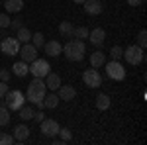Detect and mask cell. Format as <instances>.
I'll return each instance as SVG.
<instances>
[{"instance_id":"6da1fadb","label":"cell","mask_w":147,"mask_h":145,"mask_svg":"<svg viewBox=\"0 0 147 145\" xmlns=\"http://www.w3.org/2000/svg\"><path fill=\"white\" fill-rule=\"evenodd\" d=\"M45 94H47V86H45V80H43V78L35 77L34 80L28 84L26 96H28V100L32 102V104H37L39 108H43V98H45Z\"/></svg>"},{"instance_id":"7a4b0ae2","label":"cell","mask_w":147,"mask_h":145,"mask_svg":"<svg viewBox=\"0 0 147 145\" xmlns=\"http://www.w3.org/2000/svg\"><path fill=\"white\" fill-rule=\"evenodd\" d=\"M63 53L69 61H82L84 59V53H86V47H84V41L82 39H73L69 41L65 47H63Z\"/></svg>"},{"instance_id":"3957f363","label":"cell","mask_w":147,"mask_h":145,"mask_svg":"<svg viewBox=\"0 0 147 145\" xmlns=\"http://www.w3.org/2000/svg\"><path fill=\"white\" fill-rule=\"evenodd\" d=\"M24 104H26V96H24L20 90H8V92L4 94V106H6L10 112L12 110L18 112Z\"/></svg>"},{"instance_id":"277c9868","label":"cell","mask_w":147,"mask_h":145,"mask_svg":"<svg viewBox=\"0 0 147 145\" xmlns=\"http://www.w3.org/2000/svg\"><path fill=\"white\" fill-rule=\"evenodd\" d=\"M104 67H106V75L108 78H112V80H124L125 78V67L120 63V61H110V63H104Z\"/></svg>"},{"instance_id":"5b68a950","label":"cell","mask_w":147,"mask_h":145,"mask_svg":"<svg viewBox=\"0 0 147 145\" xmlns=\"http://www.w3.org/2000/svg\"><path fill=\"white\" fill-rule=\"evenodd\" d=\"M129 63V65H141L143 63V49L139 45H129L127 49H124V55H122Z\"/></svg>"},{"instance_id":"8992f818","label":"cell","mask_w":147,"mask_h":145,"mask_svg":"<svg viewBox=\"0 0 147 145\" xmlns=\"http://www.w3.org/2000/svg\"><path fill=\"white\" fill-rule=\"evenodd\" d=\"M49 71H51V67H49V63H47L45 59H34V61H32L30 73H32L34 77H37V78H45Z\"/></svg>"},{"instance_id":"52a82bcc","label":"cell","mask_w":147,"mask_h":145,"mask_svg":"<svg viewBox=\"0 0 147 145\" xmlns=\"http://www.w3.org/2000/svg\"><path fill=\"white\" fill-rule=\"evenodd\" d=\"M82 80H84L86 86H90V88H98V86L102 84V75L92 67V69H86V71L82 73Z\"/></svg>"},{"instance_id":"ba28073f","label":"cell","mask_w":147,"mask_h":145,"mask_svg":"<svg viewBox=\"0 0 147 145\" xmlns=\"http://www.w3.org/2000/svg\"><path fill=\"white\" fill-rule=\"evenodd\" d=\"M0 51L4 53V55H18V51H20V41H18V37H4L2 39V43H0Z\"/></svg>"},{"instance_id":"9c48e42d","label":"cell","mask_w":147,"mask_h":145,"mask_svg":"<svg viewBox=\"0 0 147 145\" xmlns=\"http://www.w3.org/2000/svg\"><path fill=\"white\" fill-rule=\"evenodd\" d=\"M39 125H41V134L45 135V137H53V135L59 134V123L55 122V120H51V118H43L41 122H39Z\"/></svg>"},{"instance_id":"30bf717a","label":"cell","mask_w":147,"mask_h":145,"mask_svg":"<svg viewBox=\"0 0 147 145\" xmlns=\"http://www.w3.org/2000/svg\"><path fill=\"white\" fill-rule=\"evenodd\" d=\"M18 55L22 57V61H26V63H32L34 59H37V49H35L32 43H24V45H20Z\"/></svg>"},{"instance_id":"8fae6325","label":"cell","mask_w":147,"mask_h":145,"mask_svg":"<svg viewBox=\"0 0 147 145\" xmlns=\"http://www.w3.org/2000/svg\"><path fill=\"white\" fill-rule=\"evenodd\" d=\"M43 49H45L47 57H59L63 53V45L59 43L57 39H51V41H45L43 43Z\"/></svg>"},{"instance_id":"7c38bea8","label":"cell","mask_w":147,"mask_h":145,"mask_svg":"<svg viewBox=\"0 0 147 145\" xmlns=\"http://www.w3.org/2000/svg\"><path fill=\"white\" fill-rule=\"evenodd\" d=\"M104 39H106V32L102 30V28H94L92 32H88V41L92 45H96V47H100L104 43Z\"/></svg>"},{"instance_id":"4fadbf2b","label":"cell","mask_w":147,"mask_h":145,"mask_svg":"<svg viewBox=\"0 0 147 145\" xmlns=\"http://www.w3.org/2000/svg\"><path fill=\"white\" fill-rule=\"evenodd\" d=\"M84 12L90 14V16H98L102 12V2L100 0H84Z\"/></svg>"},{"instance_id":"5bb4252c","label":"cell","mask_w":147,"mask_h":145,"mask_svg":"<svg viewBox=\"0 0 147 145\" xmlns=\"http://www.w3.org/2000/svg\"><path fill=\"white\" fill-rule=\"evenodd\" d=\"M28 137H30V127H28L26 123H20V125H16V127H14V141L24 143Z\"/></svg>"},{"instance_id":"9a60e30c","label":"cell","mask_w":147,"mask_h":145,"mask_svg":"<svg viewBox=\"0 0 147 145\" xmlns=\"http://www.w3.org/2000/svg\"><path fill=\"white\" fill-rule=\"evenodd\" d=\"M57 90H59V94H57V96H59V100L71 102V100H75V96H77V90L73 88V86H63V84H61Z\"/></svg>"},{"instance_id":"2e32d148","label":"cell","mask_w":147,"mask_h":145,"mask_svg":"<svg viewBox=\"0 0 147 145\" xmlns=\"http://www.w3.org/2000/svg\"><path fill=\"white\" fill-rule=\"evenodd\" d=\"M2 4H4V8H6L8 14H18L24 8V0H4Z\"/></svg>"},{"instance_id":"e0dca14e","label":"cell","mask_w":147,"mask_h":145,"mask_svg":"<svg viewBox=\"0 0 147 145\" xmlns=\"http://www.w3.org/2000/svg\"><path fill=\"white\" fill-rule=\"evenodd\" d=\"M45 86L49 90H57L59 86H61V77L57 75V73H47V77H45Z\"/></svg>"},{"instance_id":"ac0fdd59","label":"cell","mask_w":147,"mask_h":145,"mask_svg":"<svg viewBox=\"0 0 147 145\" xmlns=\"http://www.w3.org/2000/svg\"><path fill=\"white\" fill-rule=\"evenodd\" d=\"M104 63H106V53L104 51H94L90 55V67L100 69V67H104Z\"/></svg>"},{"instance_id":"d6986e66","label":"cell","mask_w":147,"mask_h":145,"mask_svg":"<svg viewBox=\"0 0 147 145\" xmlns=\"http://www.w3.org/2000/svg\"><path fill=\"white\" fill-rule=\"evenodd\" d=\"M12 73H14L16 77H26V75L30 73V65H28L26 61H18V63L12 65Z\"/></svg>"},{"instance_id":"ffe728a7","label":"cell","mask_w":147,"mask_h":145,"mask_svg":"<svg viewBox=\"0 0 147 145\" xmlns=\"http://www.w3.org/2000/svg\"><path fill=\"white\" fill-rule=\"evenodd\" d=\"M73 30H75L73 22H61L59 24V34H61V37H73Z\"/></svg>"},{"instance_id":"44dd1931","label":"cell","mask_w":147,"mask_h":145,"mask_svg":"<svg viewBox=\"0 0 147 145\" xmlns=\"http://www.w3.org/2000/svg\"><path fill=\"white\" fill-rule=\"evenodd\" d=\"M16 37H18L20 43H30V41H32V32H30L28 28H24V26H22V28L16 32Z\"/></svg>"},{"instance_id":"7402d4cb","label":"cell","mask_w":147,"mask_h":145,"mask_svg":"<svg viewBox=\"0 0 147 145\" xmlns=\"http://www.w3.org/2000/svg\"><path fill=\"white\" fill-rule=\"evenodd\" d=\"M96 108L98 110H108L110 108V96L108 94H98L96 96Z\"/></svg>"},{"instance_id":"603a6c76","label":"cell","mask_w":147,"mask_h":145,"mask_svg":"<svg viewBox=\"0 0 147 145\" xmlns=\"http://www.w3.org/2000/svg\"><path fill=\"white\" fill-rule=\"evenodd\" d=\"M57 102H59V96H57V94H45V98H43V108L53 110V108H57Z\"/></svg>"},{"instance_id":"cb8c5ba5","label":"cell","mask_w":147,"mask_h":145,"mask_svg":"<svg viewBox=\"0 0 147 145\" xmlns=\"http://www.w3.org/2000/svg\"><path fill=\"white\" fill-rule=\"evenodd\" d=\"M18 112H20V118H22L24 122H30V120H34V114H35L34 108H30V106H26V104H24V106H22V108H20Z\"/></svg>"},{"instance_id":"d4e9b609","label":"cell","mask_w":147,"mask_h":145,"mask_svg":"<svg viewBox=\"0 0 147 145\" xmlns=\"http://www.w3.org/2000/svg\"><path fill=\"white\" fill-rule=\"evenodd\" d=\"M10 118H12L10 110H8L4 104H0V127H2V125H8V123H10Z\"/></svg>"},{"instance_id":"484cf974","label":"cell","mask_w":147,"mask_h":145,"mask_svg":"<svg viewBox=\"0 0 147 145\" xmlns=\"http://www.w3.org/2000/svg\"><path fill=\"white\" fill-rule=\"evenodd\" d=\"M32 41H34V47L35 49H39V47H43V43H45V35L41 34V32H37V34H32Z\"/></svg>"},{"instance_id":"4316f807","label":"cell","mask_w":147,"mask_h":145,"mask_svg":"<svg viewBox=\"0 0 147 145\" xmlns=\"http://www.w3.org/2000/svg\"><path fill=\"white\" fill-rule=\"evenodd\" d=\"M73 35H75L77 39H82V41H84V39H88V30L82 28V26H79V28L73 30Z\"/></svg>"},{"instance_id":"83f0119b","label":"cell","mask_w":147,"mask_h":145,"mask_svg":"<svg viewBox=\"0 0 147 145\" xmlns=\"http://www.w3.org/2000/svg\"><path fill=\"white\" fill-rule=\"evenodd\" d=\"M122 55H124V49H122L120 45H114L112 49H110V57H112L114 61H120V59H122Z\"/></svg>"},{"instance_id":"f1b7e54d","label":"cell","mask_w":147,"mask_h":145,"mask_svg":"<svg viewBox=\"0 0 147 145\" xmlns=\"http://www.w3.org/2000/svg\"><path fill=\"white\" fill-rule=\"evenodd\" d=\"M57 135H61V139H63V141H71L73 132H71L69 127H59V134H57Z\"/></svg>"},{"instance_id":"f546056e","label":"cell","mask_w":147,"mask_h":145,"mask_svg":"<svg viewBox=\"0 0 147 145\" xmlns=\"http://www.w3.org/2000/svg\"><path fill=\"white\" fill-rule=\"evenodd\" d=\"M12 143H14V135L0 132V145H12Z\"/></svg>"},{"instance_id":"4dcf8cb0","label":"cell","mask_w":147,"mask_h":145,"mask_svg":"<svg viewBox=\"0 0 147 145\" xmlns=\"http://www.w3.org/2000/svg\"><path fill=\"white\" fill-rule=\"evenodd\" d=\"M145 43H147V32L141 30V32L137 34V45H139L141 49H145Z\"/></svg>"},{"instance_id":"1f68e13d","label":"cell","mask_w":147,"mask_h":145,"mask_svg":"<svg viewBox=\"0 0 147 145\" xmlns=\"http://www.w3.org/2000/svg\"><path fill=\"white\" fill-rule=\"evenodd\" d=\"M22 26H24V20H22V18H14V20H10V26H8V28H10V30H14V32H18Z\"/></svg>"},{"instance_id":"d6a6232c","label":"cell","mask_w":147,"mask_h":145,"mask_svg":"<svg viewBox=\"0 0 147 145\" xmlns=\"http://www.w3.org/2000/svg\"><path fill=\"white\" fill-rule=\"evenodd\" d=\"M10 26V16L8 14H0V30H6Z\"/></svg>"},{"instance_id":"836d02e7","label":"cell","mask_w":147,"mask_h":145,"mask_svg":"<svg viewBox=\"0 0 147 145\" xmlns=\"http://www.w3.org/2000/svg\"><path fill=\"white\" fill-rule=\"evenodd\" d=\"M8 92V82H4V80H0V98H4V94Z\"/></svg>"},{"instance_id":"e575fe53","label":"cell","mask_w":147,"mask_h":145,"mask_svg":"<svg viewBox=\"0 0 147 145\" xmlns=\"http://www.w3.org/2000/svg\"><path fill=\"white\" fill-rule=\"evenodd\" d=\"M43 118H45V114H43L41 110H39V112H35V114H34V120H35V122H41Z\"/></svg>"},{"instance_id":"d590c367","label":"cell","mask_w":147,"mask_h":145,"mask_svg":"<svg viewBox=\"0 0 147 145\" xmlns=\"http://www.w3.org/2000/svg\"><path fill=\"white\" fill-rule=\"evenodd\" d=\"M0 78H2L4 82H8V78H10V73H8V71H0Z\"/></svg>"},{"instance_id":"8d00e7d4","label":"cell","mask_w":147,"mask_h":145,"mask_svg":"<svg viewBox=\"0 0 147 145\" xmlns=\"http://www.w3.org/2000/svg\"><path fill=\"white\" fill-rule=\"evenodd\" d=\"M129 6H139V4H143V0H125Z\"/></svg>"},{"instance_id":"74e56055","label":"cell","mask_w":147,"mask_h":145,"mask_svg":"<svg viewBox=\"0 0 147 145\" xmlns=\"http://www.w3.org/2000/svg\"><path fill=\"white\" fill-rule=\"evenodd\" d=\"M73 2H77V4H82V2H84V0H73Z\"/></svg>"},{"instance_id":"f35d334b","label":"cell","mask_w":147,"mask_h":145,"mask_svg":"<svg viewBox=\"0 0 147 145\" xmlns=\"http://www.w3.org/2000/svg\"><path fill=\"white\" fill-rule=\"evenodd\" d=\"M0 4H2V0H0Z\"/></svg>"}]
</instances>
